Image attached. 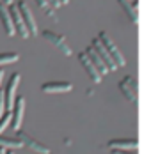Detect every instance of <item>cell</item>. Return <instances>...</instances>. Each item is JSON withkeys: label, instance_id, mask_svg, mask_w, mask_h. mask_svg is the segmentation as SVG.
Returning <instances> with one entry per match:
<instances>
[{"label": "cell", "instance_id": "6da1fadb", "mask_svg": "<svg viewBox=\"0 0 151 154\" xmlns=\"http://www.w3.org/2000/svg\"><path fill=\"white\" fill-rule=\"evenodd\" d=\"M18 85H20V73H13L9 80H7V83H5V87H4V94H5V106L7 110L11 112L13 106H14V101H16V89H18Z\"/></svg>", "mask_w": 151, "mask_h": 154}, {"label": "cell", "instance_id": "7a4b0ae2", "mask_svg": "<svg viewBox=\"0 0 151 154\" xmlns=\"http://www.w3.org/2000/svg\"><path fill=\"white\" fill-rule=\"evenodd\" d=\"M9 11H11V18H13V23H14L16 34H20L21 37H29L30 32H29V29H27V25H25V21H23V16L20 13L18 5H16V4L9 5Z\"/></svg>", "mask_w": 151, "mask_h": 154}, {"label": "cell", "instance_id": "3957f363", "mask_svg": "<svg viewBox=\"0 0 151 154\" xmlns=\"http://www.w3.org/2000/svg\"><path fill=\"white\" fill-rule=\"evenodd\" d=\"M13 121H11V126L13 129L18 131L21 128V121H23V113H25V97L23 96H18L14 101V106H13Z\"/></svg>", "mask_w": 151, "mask_h": 154}, {"label": "cell", "instance_id": "277c9868", "mask_svg": "<svg viewBox=\"0 0 151 154\" xmlns=\"http://www.w3.org/2000/svg\"><path fill=\"white\" fill-rule=\"evenodd\" d=\"M41 91L45 94H64L73 91L71 82H46L41 85Z\"/></svg>", "mask_w": 151, "mask_h": 154}, {"label": "cell", "instance_id": "5b68a950", "mask_svg": "<svg viewBox=\"0 0 151 154\" xmlns=\"http://www.w3.org/2000/svg\"><path fill=\"white\" fill-rule=\"evenodd\" d=\"M137 145V138H114L107 143L110 151H135Z\"/></svg>", "mask_w": 151, "mask_h": 154}, {"label": "cell", "instance_id": "8992f818", "mask_svg": "<svg viewBox=\"0 0 151 154\" xmlns=\"http://www.w3.org/2000/svg\"><path fill=\"white\" fill-rule=\"evenodd\" d=\"M0 21H2L4 32L7 35H14L16 29H14V23H13V18H11V11H9V7H5L4 2H0Z\"/></svg>", "mask_w": 151, "mask_h": 154}, {"label": "cell", "instance_id": "52a82bcc", "mask_svg": "<svg viewBox=\"0 0 151 154\" xmlns=\"http://www.w3.org/2000/svg\"><path fill=\"white\" fill-rule=\"evenodd\" d=\"M18 5V9H20V13L23 16V21H25V25H27V29H29L30 34H36V23H34V18H32V13H30V9L27 7V4L25 2H18L16 4Z\"/></svg>", "mask_w": 151, "mask_h": 154}, {"label": "cell", "instance_id": "ba28073f", "mask_svg": "<svg viewBox=\"0 0 151 154\" xmlns=\"http://www.w3.org/2000/svg\"><path fill=\"white\" fill-rule=\"evenodd\" d=\"M119 89L124 92V96H126L130 101H135V99H137V94H135L137 85H135V82H133V78H132V76L124 78V80L119 83Z\"/></svg>", "mask_w": 151, "mask_h": 154}, {"label": "cell", "instance_id": "9c48e42d", "mask_svg": "<svg viewBox=\"0 0 151 154\" xmlns=\"http://www.w3.org/2000/svg\"><path fill=\"white\" fill-rule=\"evenodd\" d=\"M18 60H20V55L16 51H2L0 53V67L9 66V64H14Z\"/></svg>", "mask_w": 151, "mask_h": 154}, {"label": "cell", "instance_id": "30bf717a", "mask_svg": "<svg viewBox=\"0 0 151 154\" xmlns=\"http://www.w3.org/2000/svg\"><path fill=\"white\" fill-rule=\"evenodd\" d=\"M0 145L2 147H9V149H16V147H21L23 145V142L18 138H9V137H4V135H0Z\"/></svg>", "mask_w": 151, "mask_h": 154}, {"label": "cell", "instance_id": "8fae6325", "mask_svg": "<svg viewBox=\"0 0 151 154\" xmlns=\"http://www.w3.org/2000/svg\"><path fill=\"white\" fill-rule=\"evenodd\" d=\"M45 37L48 39V41H53L57 46H62V48H64V53H69V50H68V45H64V39L60 37L59 34H53V32L46 30V32H45Z\"/></svg>", "mask_w": 151, "mask_h": 154}, {"label": "cell", "instance_id": "7c38bea8", "mask_svg": "<svg viewBox=\"0 0 151 154\" xmlns=\"http://www.w3.org/2000/svg\"><path fill=\"white\" fill-rule=\"evenodd\" d=\"M11 121H13V112H9V110H7V112L0 117V135L5 131V128L11 124Z\"/></svg>", "mask_w": 151, "mask_h": 154}, {"label": "cell", "instance_id": "4fadbf2b", "mask_svg": "<svg viewBox=\"0 0 151 154\" xmlns=\"http://www.w3.org/2000/svg\"><path fill=\"white\" fill-rule=\"evenodd\" d=\"M7 112V106H5V94H4V89H0V117Z\"/></svg>", "mask_w": 151, "mask_h": 154}, {"label": "cell", "instance_id": "5bb4252c", "mask_svg": "<svg viewBox=\"0 0 151 154\" xmlns=\"http://www.w3.org/2000/svg\"><path fill=\"white\" fill-rule=\"evenodd\" d=\"M112 154H137V151H112Z\"/></svg>", "mask_w": 151, "mask_h": 154}, {"label": "cell", "instance_id": "9a60e30c", "mask_svg": "<svg viewBox=\"0 0 151 154\" xmlns=\"http://www.w3.org/2000/svg\"><path fill=\"white\" fill-rule=\"evenodd\" d=\"M2 2H4L5 5H13V2H14V0H2Z\"/></svg>", "mask_w": 151, "mask_h": 154}, {"label": "cell", "instance_id": "2e32d148", "mask_svg": "<svg viewBox=\"0 0 151 154\" xmlns=\"http://www.w3.org/2000/svg\"><path fill=\"white\" fill-rule=\"evenodd\" d=\"M2 80H4V69L0 67V85H2Z\"/></svg>", "mask_w": 151, "mask_h": 154}, {"label": "cell", "instance_id": "e0dca14e", "mask_svg": "<svg viewBox=\"0 0 151 154\" xmlns=\"http://www.w3.org/2000/svg\"><path fill=\"white\" fill-rule=\"evenodd\" d=\"M5 154H14V152H13V151H7V152H5Z\"/></svg>", "mask_w": 151, "mask_h": 154}, {"label": "cell", "instance_id": "ac0fdd59", "mask_svg": "<svg viewBox=\"0 0 151 154\" xmlns=\"http://www.w3.org/2000/svg\"><path fill=\"white\" fill-rule=\"evenodd\" d=\"M43 154H48V152H43Z\"/></svg>", "mask_w": 151, "mask_h": 154}]
</instances>
